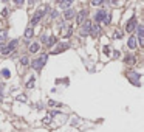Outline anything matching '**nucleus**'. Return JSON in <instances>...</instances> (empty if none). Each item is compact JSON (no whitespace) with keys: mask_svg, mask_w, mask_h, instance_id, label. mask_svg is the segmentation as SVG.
<instances>
[{"mask_svg":"<svg viewBox=\"0 0 144 132\" xmlns=\"http://www.w3.org/2000/svg\"><path fill=\"white\" fill-rule=\"evenodd\" d=\"M113 58H119V51H118V50L113 51Z\"/></svg>","mask_w":144,"mask_h":132,"instance_id":"c756f323","label":"nucleus"},{"mask_svg":"<svg viewBox=\"0 0 144 132\" xmlns=\"http://www.w3.org/2000/svg\"><path fill=\"white\" fill-rule=\"evenodd\" d=\"M74 14H76V13H74V9H73V8H67V9H65V13H64V19H65V20H70V19H73V17H74Z\"/></svg>","mask_w":144,"mask_h":132,"instance_id":"9d476101","label":"nucleus"},{"mask_svg":"<svg viewBox=\"0 0 144 132\" xmlns=\"http://www.w3.org/2000/svg\"><path fill=\"white\" fill-rule=\"evenodd\" d=\"M50 121H51V116H50V115H48V116H45V118H44V123H45V124H48Z\"/></svg>","mask_w":144,"mask_h":132,"instance_id":"c85d7f7f","label":"nucleus"},{"mask_svg":"<svg viewBox=\"0 0 144 132\" xmlns=\"http://www.w3.org/2000/svg\"><path fill=\"white\" fill-rule=\"evenodd\" d=\"M5 2H8V0H5Z\"/></svg>","mask_w":144,"mask_h":132,"instance_id":"e433bc0d","label":"nucleus"},{"mask_svg":"<svg viewBox=\"0 0 144 132\" xmlns=\"http://www.w3.org/2000/svg\"><path fill=\"white\" fill-rule=\"evenodd\" d=\"M3 47H5V44H3V42H0V51L3 50Z\"/></svg>","mask_w":144,"mask_h":132,"instance_id":"473e14b6","label":"nucleus"},{"mask_svg":"<svg viewBox=\"0 0 144 132\" xmlns=\"http://www.w3.org/2000/svg\"><path fill=\"white\" fill-rule=\"evenodd\" d=\"M68 48V44H61V45H59V47H57V48L56 50H53V54H57V53H62V51H64V50H67Z\"/></svg>","mask_w":144,"mask_h":132,"instance_id":"9b49d317","label":"nucleus"},{"mask_svg":"<svg viewBox=\"0 0 144 132\" xmlns=\"http://www.w3.org/2000/svg\"><path fill=\"white\" fill-rule=\"evenodd\" d=\"M39 48H40V45H39L37 42H33L31 45L28 47V50H30V53H37V51H39Z\"/></svg>","mask_w":144,"mask_h":132,"instance_id":"f8f14e48","label":"nucleus"},{"mask_svg":"<svg viewBox=\"0 0 144 132\" xmlns=\"http://www.w3.org/2000/svg\"><path fill=\"white\" fill-rule=\"evenodd\" d=\"M99 33H101V25L99 23H92V28H90V34L93 36V37H96V36H99Z\"/></svg>","mask_w":144,"mask_h":132,"instance_id":"0eeeda50","label":"nucleus"},{"mask_svg":"<svg viewBox=\"0 0 144 132\" xmlns=\"http://www.w3.org/2000/svg\"><path fill=\"white\" fill-rule=\"evenodd\" d=\"M48 13V6H45V8H42V9H39V11H36L34 13V16L31 17V25L34 27V25H37L39 22H40V19L45 16Z\"/></svg>","mask_w":144,"mask_h":132,"instance_id":"f03ea898","label":"nucleus"},{"mask_svg":"<svg viewBox=\"0 0 144 132\" xmlns=\"http://www.w3.org/2000/svg\"><path fill=\"white\" fill-rule=\"evenodd\" d=\"M136 33H138V37H144V27L140 23V25H136Z\"/></svg>","mask_w":144,"mask_h":132,"instance_id":"2eb2a0df","label":"nucleus"},{"mask_svg":"<svg viewBox=\"0 0 144 132\" xmlns=\"http://www.w3.org/2000/svg\"><path fill=\"white\" fill-rule=\"evenodd\" d=\"M57 16H59V13H57L56 9H54V11H51V19H56Z\"/></svg>","mask_w":144,"mask_h":132,"instance_id":"a878e982","label":"nucleus"},{"mask_svg":"<svg viewBox=\"0 0 144 132\" xmlns=\"http://www.w3.org/2000/svg\"><path fill=\"white\" fill-rule=\"evenodd\" d=\"M6 36H8L6 31H0V42H3V40L6 39Z\"/></svg>","mask_w":144,"mask_h":132,"instance_id":"5701e85b","label":"nucleus"},{"mask_svg":"<svg viewBox=\"0 0 144 132\" xmlns=\"http://www.w3.org/2000/svg\"><path fill=\"white\" fill-rule=\"evenodd\" d=\"M6 14H8V8H5V9H3V11H2V16H3V17L6 16Z\"/></svg>","mask_w":144,"mask_h":132,"instance_id":"7c9ffc66","label":"nucleus"},{"mask_svg":"<svg viewBox=\"0 0 144 132\" xmlns=\"http://www.w3.org/2000/svg\"><path fill=\"white\" fill-rule=\"evenodd\" d=\"M140 75L138 73H130V81H133V84L135 85H140Z\"/></svg>","mask_w":144,"mask_h":132,"instance_id":"ddd939ff","label":"nucleus"},{"mask_svg":"<svg viewBox=\"0 0 144 132\" xmlns=\"http://www.w3.org/2000/svg\"><path fill=\"white\" fill-rule=\"evenodd\" d=\"M127 47H129L130 50H135L136 47H138V44H136V37H135V36H130V37H129Z\"/></svg>","mask_w":144,"mask_h":132,"instance_id":"1a4fd4ad","label":"nucleus"},{"mask_svg":"<svg viewBox=\"0 0 144 132\" xmlns=\"http://www.w3.org/2000/svg\"><path fill=\"white\" fill-rule=\"evenodd\" d=\"M104 2H105V0H92V5H93V6H101Z\"/></svg>","mask_w":144,"mask_h":132,"instance_id":"4be33fe9","label":"nucleus"},{"mask_svg":"<svg viewBox=\"0 0 144 132\" xmlns=\"http://www.w3.org/2000/svg\"><path fill=\"white\" fill-rule=\"evenodd\" d=\"M23 2H25V0H14V3H16V5H22Z\"/></svg>","mask_w":144,"mask_h":132,"instance_id":"2f4dec72","label":"nucleus"},{"mask_svg":"<svg viewBox=\"0 0 144 132\" xmlns=\"http://www.w3.org/2000/svg\"><path fill=\"white\" fill-rule=\"evenodd\" d=\"M2 97H3V93H2V89H0V99H2Z\"/></svg>","mask_w":144,"mask_h":132,"instance_id":"72a5a7b5","label":"nucleus"},{"mask_svg":"<svg viewBox=\"0 0 144 132\" xmlns=\"http://www.w3.org/2000/svg\"><path fill=\"white\" fill-rule=\"evenodd\" d=\"M28 2H30V3H34V2H36V0H28Z\"/></svg>","mask_w":144,"mask_h":132,"instance_id":"c9c22d12","label":"nucleus"},{"mask_svg":"<svg viewBox=\"0 0 144 132\" xmlns=\"http://www.w3.org/2000/svg\"><path fill=\"white\" fill-rule=\"evenodd\" d=\"M65 2H68V3H73V0H65Z\"/></svg>","mask_w":144,"mask_h":132,"instance_id":"f704fd0d","label":"nucleus"},{"mask_svg":"<svg viewBox=\"0 0 144 132\" xmlns=\"http://www.w3.org/2000/svg\"><path fill=\"white\" fill-rule=\"evenodd\" d=\"M122 36H124V33H122L121 30H118V31H115V34H113V37H115V39H121Z\"/></svg>","mask_w":144,"mask_h":132,"instance_id":"412c9836","label":"nucleus"},{"mask_svg":"<svg viewBox=\"0 0 144 132\" xmlns=\"http://www.w3.org/2000/svg\"><path fill=\"white\" fill-rule=\"evenodd\" d=\"M90 28H92V22L90 20H84L82 23H81V30H79V34L82 37H85V36H88L90 34Z\"/></svg>","mask_w":144,"mask_h":132,"instance_id":"7ed1b4c3","label":"nucleus"},{"mask_svg":"<svg viewBox=\"0 0 144 132\" xmlns=\"http://www.w3.org/2000/svg\"><path fill=\"white\" fill-rule=\"evenodd\" d=\"M17 44H19V40H17V39L11 40V42H9L8 45H5V47H3V50H2L0 53H3V54H11V53L14 51V48L17 47Z\"/></svg>","mask_w":144,"mask_h":132,"instance_id":"20e7f679","label":"nucleus"},{"mask_svg":"<svg viewBox=\"0 0 144 132\" xmlns=\"http://www.w3.org/2000/svg\"><path fill=\"white\" fill-rule=\"evenodd\" d=\"M33 36H34V30H33L31 27L26 28V30H25V39H31Z\"/></svg>","mask_w":144,"mask_h":132,"instance_id":"dca6fc26","label":"nucleus"},{"mask_svg":"<svg viewBox=\"0 0 144 132\" xmlns=\"http://www.w3.org/2000/svg\"><path fill=\"white\" fill-rule=\"evenodd\" d=\"M105 14H107V11H105V9H99V11L95 14V23L102 22V19H104V16H105Z\"/></svg>","mask_w":144,"mask_h":132,"instance_id":"6e6552de","label":"nucleus"},{"mask_svg":"<svg viewBox=\"0 0 144 132\" xmlns=\"http://www.w3.org/2000/svg\"><path fill=\"white\" fill-rule=\"evenodd\" d=\"M87 14H88V11H87V9H81L78 14H74V16H76V22H78V25H81V23L87 19Z\"/></svg>","mask_w":144,"mask_h":132,"instance_id":"423d86ee","label":"nucleus"},{"mask_svg":"<svg viewBox=\"0 0 144 132\" xmlns=\"http://www.w3.org/2000/svg\"><path fill=\"white\" fill-rule=\"evenodd\" d=\"M136 25H138V23H136V17L133 16L127 22V25H126V31H127V33H133V31H135V28H136Z\"/></svg>","mask_w":144,"mask_h":132,"instance_id":"39448f33","label":"nucleus"},{"mask_svg":"<svg viewBox=\"0 0 144 132\" xmlns=\"http://www.w3.org/2000/svg\"><path fill=\"white\" fill-rule=\"evenodd\" d=\"M56 42H57V39H56L54 36L48 37V40H47V47H54V45H56Z\"/></svg>","mask_w":144,"mask_h":132,"instance_id":"4468645a","label":"nucleus"},{"mask_svg":"<svg viewBox=\"0 0 144 132\" xmlns=\"http://www.w3.org/2000/svg\"><path fill=\"white\" fill-rule=\"evenodd\" d=\"M126 62H135L133 56H126Z\"/></svg>","mask_w":144,"mask_h":132,"instance_id":"cd10ccee","label":"nucleus"},{"mask_svg":"<svg viewBox=\"0 0 144 132\" xmlns=\"http://www.w3.org/2000/svg\"><path fill=\"white\" fill-rule=\"evenodd\" d=\"M102 51H104V54H107V56H109V54H110V47H104Z\"/></svg>","mask_w":144,"mask_h":132,"instance_id":"bb28decb","label":"nucleus"},{"mask_svg":"<svg viewBox=\"0 0 144 132\" xmlns=\"http://www.w3.org/2000/svg\"><path fill=\"white\" fill-rule=\"evenodd\" d=\"M47 59H48V54H42L40 58H37V59H33V62H31L33 68H34L36 72H40V70H42V67L45 65Z\"/></svg>","mask_w":144,"mask_h":132,"instance_id":"f257e3e1","label":"nucleus"},{"mask_svg":"<svg viewBox=\"0 0 144 132\" xmlns=\"http://www.w3.org/2000/svg\"><path fill=\"white\" fill-rule=\"evenodd\" d=\"M34 84H36V79H34V76H33V78H30V81L26 83V89H31V87H34Z\"/></svg>","mask_w":144,"mask_h":132,"instance_id":"6ab92c4d","label":"nucleus"},{"mask_svg":"<svg viewBox=\"0 0 144 132\" xmlns=\"http://www.w3.org/2000/svg\"><path fill=\"white\" fill-rule=\"evenodd\" d=\"M110 22H112V16H110V14H105L104 19H102V23H104V25H109Z\"/></svg>","mask_w":144,"mask_h":132,"instance_id":"f3484780","label":"nucleus"},{"mask_svg":"<svg viewBox=\"0 0 144 132\" xmlns=\"http://www.w3.org/2000/svg\"><path fill=\"white\" fill-rule=\"evenodd\" d=\"M17 101H23V103H26V97H25V95H19V97H17Z\"/></svg>","mask_w":144,"mask_h":132,"instance_id":"393cba45","label":"nucleus"},{"mask_svg":"<svg viewBox=\"0 0 144 132\" xmlns=\"http://www.w3.org/2000/svg\"><path fill=\"white\" fill-rule=\"evenodd\" d=\"M2 76H3L5 79H8V78L11 76V72H9L8 68H3V70H2Z\"/></svg>","mask_w":144,"mask_h":132,"instance_id":"a211bd4d","label":"nucleus"},{"mask_svg":"<svg viewBox=\"0 0 144 132\" xmlns=\"http://www.w3.org/2000/svg\"><path fill=\"white\" fill-rule=\"evenodd\" d=\"M56 115H62V114H61L59 110H51V112H50V116H51V118H53V116H56Z\"/></svg>","mask_w":144,"mask_h":132,"instance_id":"b1692460","label":"nucleus"},{"mask_svg":"<svg viewBox=\"0 0 144 132\" xmlns=\"http://www.w3.org/2000/svg\"><path fill=\"white\" fill-rule=\"evenodd\" d=\"M20 64H22V65H28V64H30V59H28L26 56H23V58H20Z\"/></svg>","mask_w":144,"mask_h":132,"instance_id":"aec40b11","label":"nucleus"}]
</instances>
